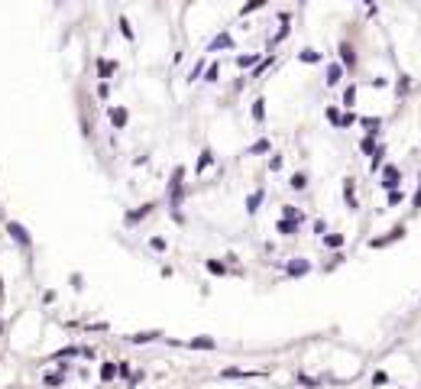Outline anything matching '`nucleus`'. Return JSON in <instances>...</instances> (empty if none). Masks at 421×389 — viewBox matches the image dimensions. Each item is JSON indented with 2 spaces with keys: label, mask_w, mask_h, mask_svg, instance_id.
I'll return each instance as SVG.
<instances>
[{
  "label": "nucleus",
  "mask_w": 421,
  "mask_h": 389,
  "mask_svg": "<svg viewBox=\"0 0 421 389\" xmlns=\"http://www.w3.org/2000/svg\"><path fill=\"white\" fill-rule=\"evenodd\" d=\"M182 201H185V166H175L169 175V208H172V221L175 224H185V214L178 211Z\"/></svg>",
  "instance_id": "nucleus-1"
},
{
  "label": "nucleus",
  "mask_w": 421,
  "mask_h": 389,
  "mask_svg": "<svg viewBox=\"0 0 421 389\" xmlns=\"http://www.w3.org/2000/svg\"><path fill=\"white\" fill-rule=\"evenodd\" d=\"M7 234L13 237V243H17V247H26V250H30V243H33V240H30V230H26L20 221H7Z\"/></svg>",
  "instance_id": "nucleus-2"
},
{
  "label": "nucleus",
  "mask_w": 421,
  "mask_h": 389,
  "mask_svg": "<svg viewBox=\"0 0 421 389\" xmlns=\"http://www.w3.org/2000/svg\"><path fill=\"white\" fill-rule=\"evenodd\" d=\"M153 211H156V204H153V201H149V204H140L136 211H127V214H123V224H127V227H136V224H140L143 217H149Z\"/></svg>",
  "instance_id": "nucleus-3"
},
{
  "label": "nucleus",
  "mask_w": 421,
  "mask_h": 389,
  "mask_svg": "<svg viewBox=\"0 0 421 389\" xmlns=\"http://www.w3.org/2000/svg\"><path fill=\"white\" fill-rule=\"evenodd\" d=\"M402 237H405V227H402V224H398V227H392V230H389V234H385V237H376V240H369V247H372V250H382V247H389V243L402 240Z\"/></svg>",
  "instance_id": "nucleus-4"
},
{
  "label": "nucleus",
  "mask_w": 421,
  "mask_h": 389,
  "mask_svg": "<svg viewBox=\"0 0 421 389\" xmlns=\"http://www.w3.org/2000/svg\"><path fill=\"white\" fill-rule=\"evenodd\" d=\"M220 49H237V43H233V36H230L227 30L217 33V36L208 43V49H204V52H220Z\"/></svg>",
  "instance_id": "nucleus-5"
},
{
  "label": "nucleus",
  "mask_w": 421,
  "mask_h": 389,
  "mask_svg": "<svg viewBox=\"0 0 421 389\" xmlns=\"http://www.w3.org/2000/svg\"><path fill=\"white\" fill-rule=\"evenodd\" d=\"M402 185V172H398V166H382V188L385 192H392V188Z\"/></svg>",
  "instance_id": "nucleus-6"
},
{
  "label": "nucleus",
  "mask_w": 421,
  "mask_h": 389,
  "mask_svg": "<svg viewBox=\"0 0 421 389\" xmlns=\"http://www.w3.org/2000/svg\"><path fill=\"white\" fill-rule=\"evenodd\" d=\"M78 107H81V133L91 140V133H94V120H91V111H88V101H85V94L78 98Z\"/></svg>",
  "instance_id": "nucleus-7"
},
{
  "label": "nucleus",
  "mask_w": 421,
  "mask_h": 389,
  "mask_svg": "<svg viewBox=\"0 0 421 389\" xmlns=\"http://www.w3.org/2000/svg\"><path fill=\"white\" fill-rule=\"evenodd\" d=\"M311 272V263L308 259H292V263H285V276L298 279V276H308Z\"/></svg>",
  "instance_id": "nucleus-8"
},
{
  "label": "nucleus",
  "mask_w": 421,
  "mask_h": 389,
  "mask_svg": "<svg viewBox=\"0 0 421 389\" xmlns=\"http://www.w3.org/2000/svg\"><path fill=\"white\" fill-rule=\"evenodd\" d=\"M107 117H110V124H114V130H123L127 120H130V111L127 107H107Z\"/></svg>",
  "instance_id": "nucleus-9"
},
{
  "label": "nucleus",
  "mask_w": 421,
  "mask_h": 389,
  "mask_svg": "<svg viewBox=\"0 0 421 389\" xmlns=\"http://www.w3.org/2000/svg\"><path fill=\"white\" fill-rule=\"evenodd\" d=\"M340 65L350 68V72L356 68V49H353V43H340Z\"/></svg>",
  "instance_id": "nucleus-10"
},
{
  "label": "nucleus",
  "mask_w": 421,
  "mask_h": 389,
  "mask_svg": "<svg viewBox=\"0 0 421 389\" xmlns=\"http://www.w3.org/2000/svg\"><path fill=\"white\" fill-rule=\"evenodd\" d=\"M185 347H191V350H214L217 347V340L208 337V334H201V337H191V340H185Z\"/></svg>",
  "instance_id": "nucleus-11"
},
{
  "label": "nucleus",
  "mask_w": 421,
  "mask_h": 389,
  "mask_svg": "<svg viewBox=\"0 0 421 389\" xmlns=\"http://www.w3.org/2000/svg\"><path fill=\"white\" fill-rule=\"evenodd\" d=\"M343 72H347V68H343L340 62H330V65H327V78H324V81H327V88H334V85H340V78H343Z\"/></svg>",
  "instance_id": "nucleus-12"
},
{
  "label": "nucleus",
  "mask_w": 421,
  "mask_h": 389,
  "mask_svg": "<svg viewBox=\"0 0 421 389\" xmlns=\"http://www.w3.org/2000/svg\"><path fill=\"white\" fill-rule=\"evenodd\" d=\"M298 227H301V221H288V217H282V221L275 224V230H279L282 237H295V234H298Z\"/></svg>",
  "instance_id": "nucleus-13"
},
{
  "label": "nucleus",
  "mask_w": 421,
  "mask_h": 389,
  "mask_svg": "<svg viewBox=\"0 0 421 389\" xmlns=\"http://www.w3.org/2000/svg\"><path fill=\"white\" fill-rule=\"evenodd\" d=\"M343 198H347L350 211H356V208H360V201H356V182H353V179H347V182H343Z\"/></svg>",
  "instance_id": "nucleus-14"
},
{
  "label": "nucleus",
  "mask_w": 421,
  "mask_h": 389,
  "mask_svg": "<svg viewBox=\"0 0 421 389\" xmlns=\"http://www.w3.org/2000/svg\"><path fill=\"white\" fill-rule=\"evenodd\" d=\"M114 72H117V62H114V59H98V78H101V81L110 78Z\"/></svg>",
  "instance_id": "nucleus-15"
},
{
  "label": "nucleus",
  "mask_w": 421,
  "mask_h": 389,
  "mask_svg": "<svg viewBox=\"0 0 421 389\" xmlns=\"http://www.w3.org/2000/svg\"><path fill=\"white\" fill-rule=\"evenodd\" d=\"M159 337H162V331H143V334H133L130 344H149V340H159Z\"/></svg>",
  "instance_id": "nucleus-16"
},
{
  "label": "nucleus",
  "mask_w": 421,
  "mask_h": 389,
  "mask_svg": "<svg viewBox=\"0 0 421 389\" xmlns=\"http://www.w3.org/2000/svg\"><path fill=\"white\" fill-rule=\"evenodd\" d=\"M259 204H263V188H259V192H253L250 198H246V214H256Z\"/></svg>",
  "instance_id": "nucleus-17"
},
{
  "label": "nucleus",
  "mask_w": 421,
  "mask_h": 389,
  "mask_svg": "<svg viewBox=\"0 0 421 389\" xmlns=\"http://www.w3.org/2000/svg\"><path fill=\"white\" fill-rule=\"evenodd\" d=\"M117 26H120V36H123V39H130V43L136 39V33H133V26H130V20H127V17L117 20Z\"/></svg>",
  "instance_id": "nucleus-18"
},
{
  "label": "nucleus",
  "mask_w": 421,
  "mask_h": 389,
  "mask_svg": "<svg viewBox=\"0 0 421 389\" xmlns=\"http://www.w3.org/2000/svg\"><path fill=\"white\" fill-rule=\"evenodd\" d=\"M253 120H256V124H263V120H266V101L263 98L253 101Z\"/></svg>",
  "instance_id": "nucleus-19"
},
{
  "label": "nucleus",
  "mask_w": 421,
  "mask_h": 389,
  "mask_svg": "<svg viewBox=\"0 0 421 389\" xmlns=\"http://www.w3.org/2000/svg\"><path fill=\"white\" fill-rule=\"evenodd\" d=\"M298 62L314 65V62H321V52H317V49H301V52H298Z\"/></svg>",
  "instance_id": "nucleus-20"
},
{
  "label": "nucleus",
  "mask_w": 421,
  "mask_h": 389,
  "mask_svg": "<svg viewBox=\"0 0 421 389\" xmlns=\"http://www.w3.org/2000/svg\"><path fill=\"white\" fill-rule=\"evenodd\" d=\"M259 62V52H246V56H237V65L240 68H253Z\"/></svg>",
  "instance_id": "nucleus-21"
},
{
  "label": "nucleus",
  "mask_w": 421,
  "mask_h": 389,
  "mask_svg": "<svg viewBox=\"0 0 421 389\" xmlns=\"http://www.w3.org/2000/svg\"><path fill=\"white\" fill-rule=\"evenodd\" d=\"M266 4H269V0H246V4L240 7V17H250L253 10H259V7H266Z\"/></svg>",
  "instance_id": "nucleus-22"
},
{
  "label": "nucleus",
  "mask_w": 421,
  "mask_h": 389,
  "mask_svg": "<svg viewBox=\"0 0 421 389\" xmlns=\"http://www.w3.org/2000/svg\"><path fill=\"white\" fill-rule=\"evenodd\" d=\"M288 185H292L295 192H305V188H308V175H305V172H295V175H292V182H288Z\"/></svg>",
  "instance_id": "nucleus-23"
},
{
  "label": "nucleus",
  "mask_w": 421,
  "mask_h": 389,
  "mask_svg": "<svg viewBox=\"0 0 421 389\" xmlns=\"http://www.w3.org/2000/svg\"><path fill=\"white\" fill-rule=\"evenodd\" d=\"M360 124L366 127V133H372V136H376V133H379V127H382V120H379V117H363Z\"/></svg>",
  "instance_id": "nucleus-24"
},
{
  "label": "nucleus",
  "mask_w": 421,
  "mask_h": 389,
  "mask_svg": "<svg viewBox=\"0 0 421 389\" xmlns=\"http://www.w3.org/2000/svg\"><path fill=\"white\" fill-rule=\"evenodd\" d=\"M211 162H214V153H211V149H204V153L198 156V166H195V169H198V172H204V169H208Z\"/></svg>",
  "instance_id": "nucleus-25"
},
{
  "label": "nucleus",
  "mask_w": 421,
  "mask_h": 389,
  "mask_svg": "<svg viewBox=\"0 0 421 389\" xmlns=\"http://www.w3.org/2000/svg\"><path fill=\"white\" fill-rule=\"evenodd\" d=\"M324 243H327L330 250H340L343 247V234H324Z\"/></svg>",
  "instance_id": "nucleus-26"
},
{
  "label": "nucleus",
  "mask_w": 421,
  "mask_h": 389,
  "mask_svg": "<svg viewBox=\"0 0 421 389\" xmlns=\"http://www.w3.org/2000/svg\"><path fill=\"white\" fill-rule=\"evenodd\" d=\"M269 65H272V56H266L263 62H256V65H253V75H250V78H259V75H263Z\"/></svg>",
  "instance_id": "nucleus-27"
},
{
  "label": "nucleus",
  "mask_w": 421,
  "mask_h": 389,
  "mask_svg": "<svg viewBox=\"0 0 421 389\" xmlns=\"http://www.w3.org/2000/svg\"><path fill=\"white\" fill-rule=\"evenodd\" d=\"M114 376H117V363H101V379L107 383V379H114Z\"/></svg>",
  "instance_id": "nucleus-28"
},
{
  "label": "nucleus",
  "mask_w": 421,
  "mask_h": 389,
  "mask_svg": "<svg viewBox=\"0 0 421 389\" xmlns=\"http://www.w3.org/2000/svg\"><path fill=\"white\" fill-rule=\"evenodd\" d=\"M282 217H288V221H301V211L295 208V204H285V208H282Z\"/></svg>",
  "instance_id": "nucleus-29"
},
{
  "label": "nucleus",
  "mask_w": 421,
  "mask_h": 389,
  "mask_svg": "<svg viewBox=\"0 0 421 389\" xmlns=\"http://www.w3.org/2000/svg\"><path fill=\"white\" fill-rule=\"evenodd\" d=\"M343 104H347V107H353V104H356V85L343 88Z\"/></svg>",
  "instance_id": "nucleus-30"
},
{
  "label": "nucleus",
  "mask_w": 421,
  "mask_h": 389,
  "mask_svg": "<svg viewBox=\"0 0 421 389\" xmlns=\"http://www.w3.org/2000/svg\"><path fill=\"white\" fill-rule=\"evenodd\" d=\"M360 149H363V153H366V156H372V153H376V136H372V133H369V136H366V140H363V143H360Z\"/></svg>",
  "instance_id": "nucleus-31"
},
{
  "label": "nucleus",
  "mask_w": 421,
  "mask_h": 389,
  "mask_svg": "<svg viewBox=\"0 0 421 389\" xmlns=\"http://www.w3.org/2000/svg\"><path fill=\"white\" fill-rule=\"evenodd\" d=\"M78 353H85V350H78V347H62V350L55 353V360H65V357H78Z\"/></svg>",
  "instance_id": "nucleus-32"
},
{
  "label": "nucleus",
  "mask_w": 421,
  "mask_h": 389,
  "mask_svg": "<svg viewBox=\"0 0 421 389\" xmlns=\"http://www.w3.org/2000/svg\"><path fill=\"white\" fill-rule=\"evenodd\" d=\"M204 78H208L211 85H214V81L220 78V65H217V62H211V65H208V72H204Z\"/></svg>",
  "instance_id": "nucleus-33"
},
{
  "label": "nucleus",
  "mask_w": 421,
  "mask_h": 389,
  "mask_svg": "<svg viewBox=\"0 0 421 389\" xmlns=\"http://www.w3.org/2000/svg\"><path fill=\"white\" fill-rule=\"evenodd\" d=\"M382 156H385V146H376V153H372V172L382 169Z\"/></svg>",
  "instance_id": "nucleus-34"
},
{
  "label": "nucleus",
  "mask_w": 421,
  "mask_h": 389,
  "mask_svg": "<svg viewBox=\"0 0 421 389\" xmlns=\"http://www.w3.org/2000/svg\"><path fill=\"white\" fill-rule=\"evenodd\" d=\"M208 272H214V276H224L227 266H224V263H217V259H208Z\"/></svg>",
  "instance_id": "nucleus-35"
},
{
  "label": "nucleus",
  "mask_w": 421,
  "mask_h": 389,
  "mask_svg": "<svg viewBox=\"0 0 421 389\" xmlns=\"http://www.w3.org/2000/svg\"><path fill=\"white\" fill-rule=\"evenodd\" d=\"M250 153H253V156H259V153H269V140H256V143L250 146Z\"/></svg>",
  "instance_id": "nucleus-36"
},
{
  "label": "nucleus",
  "mask_w": 421,
  "mask_h": 389,
  "mask_svg": "<svg viewBox=\"0 0 421 389\" xmlns=\"http://www.w3.org/2000/svg\"><path fill=\"white\" fill-rule=\"evenodd\" d=\"M395 88H398V94H408V88H411V81H408V75H402V78L395 81Z\"/></svg>",
  "instance_id": "nucleus-37"
},
{
  "label": "nucleus",
  "mask_w": 421,
  "mask_h": 389,
  "mask_svg": "<svg viewBox=\"0 0 421 389\" xmlns=\"http://www.w3.org/2000/svg\"><path fill=\"white\" fill-rule=\"evenodd\" d=\"M327 120L334 127H340V111H337V107H327Z\"/></svg>",
  "instance_id": "nucleus-38"
},
{
  "label": "nucleus",
  "mask_w": 421,
  "mask_h": 389,
  "mask_svg": "<svg viewBox=\"0 0 421 389\" xmlns=\"http://www.w3.org/2000/svg\"><path fill=\"white\" fill-rule=\"evenodd\" d=\"M353 124H356L353 114H340V127H353Z\"/></svg>",
  "instance_id": "nucleus-39"
},
{
  "label": "nucleus",
  "mask_w": 421,
  "mask_h": 389,
  "mask_svg": "<svg viewBox=\"0 0 421 389\" xmlns=\"http://www.w3.org/2000/svg\"><path fill=\"white\" fill-rule=\"evenodd\" d=\"M149 247H153V250H159V253H162V250H165V240H162V237H153V240H149Z\"/></svg>",
  "instance_id": "nucleus-40"
},
{
  "label": "nucleus",
  "mask_w": 421,
  "mask_h": 389,
  "mask_svg": "<svg viewBox=\"0 0 421 389\" xmlns=\"http://www.w3.org/2000/svg\"><path fill=\"white\" fill-rule=\"evenodd\" d=\"M107 94H110V85H107V81H101V85H98V98H101V101H104V98H107Z\"/></svg>",
  "instance_id": "nucleus-41"
},
{
  "label": "nucleus",
  "mask_w": 421,
  "mask_h": 389,
  "mask_svg": "<svg viewBox=\"0 0 421 389\" xmlns=\"http://www.w3.org/2000/svg\"><path fill=\"white\" fill-rule=\"evenodd\" d=\"M269 169H272V172H279V169H282V156H272V159H269Z\"/></svg>",
  "instance_id": "nucleus-42"
},
{
  "label": "nucleus",
  "mask_w": 421,
  "mask_h": 389,
  "mask_svg": "<svg viewBox=\"0 0 421 389\" xmlns=\"http://www.w3.org/2000/svg\"><path fill=\"white\" fill-rule=\"evenodd\" d=\"M398 201H402V192H398V188H392V192H389V204H398Z\"/></svg>",
  "instance_id": "nucleus-43"
},
{
  "label": "nucleus",
  "mask_w": 421,
  "mask_h": 389,
  "mask_svg": "<svg viewBox=\"0 0 421 389\" xmlns=\"http://www.w3.org/2000/svg\"><path fill=\"white\" fill-rule=\"evenodd\" d=\"M43 383H46V386H49V389H52V386H62V376H46V379H43Z\"/></svg>",
  "instance_id": "nucleus-44"
},
{
  "label": "nucleus",
  "mask_w": 421,
  "mask_h": 389,
  "mask_svg": "<svg viewBox=\"0 0 421 389\" xmlns=\"http://www.w3.org/2000/svg\"><path fill=\"white\" fill-rule=\"evenodd\" d=\"M385 379H389V376H385V373H376V376H372V386H382Z\"/></svg>",
  "instance_id": "nucleus-45"
},
{
  "label": "nucleus",
  "mask_w": 421,
  "mask_h": 389,
  "mask_svg": "<svg viewBox=\"0 0 421 389\" xmlns=\"http://www.w3.org/2000/svg\"><path fill=\"white\" fill-rule=\"evenodd\" d=\"M117 373H120V376H130V363H117Z\"/></svg>",
  "instance_id": "nucleus-46"
},
{
  "label": "nucleus",
  "mask_w": 421,
  "mask_h": 389,
  "mask_svg": "<svg viewBox=\"0 0 421 389\" xmlns=\"http://www.w3.org/2000/svg\"><path fill=\"white\" fill-rule=\"evenodd\" d=\"M411 204H415V208H421V188H418V195H415V201H411Z\"/></svg>",
  "instance_id": "nucleus-47"
},
{
  "label": "nucleus",
  "mask_w": 421,
  "mask_h": 389,
  "mask_svg": "<svg viewBox=\"0 0 421 389\" xmlns=\"http://www.w3.org/2000/svg\"><path fill=\"white\" fill-rule=\"evenodd\" d=\"M363 4H366V7H369V13H376V7H372V0H363Z\"/></svg>",
  "instance_id": "nucleus-48"
},
{
  "label": "nucleus",
  "mask_w": 421,
  "mask_h": 389,
  "mask_svg": "<svg viewBox=\"0 0 421 389\" xmlns=\"http://www.w3.org/2000/svg\"><path fill=\"white\" fill-rule=\"evenodd\" d=\"M0 295H4V282H0Z\"/></svg>",
  "instance_id": "nucleus-49"
},
{
  "label": "nucleus",
  "mask_w": 421,
  "mask_h": 389,
  "mask_svg": "<svg viewBox=\"0 0 421 389\" xmlns=\"http://www.w3.org/2000/svg\"><path fill=\"white\" fill-rule=\"evenodd\" d=\"M0 331H4V321H0Z\"/></svg>",
  "instance_id": "nucleus-50"
}]
</instances>
